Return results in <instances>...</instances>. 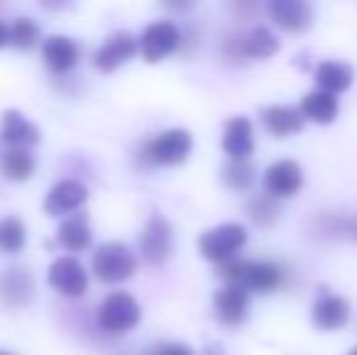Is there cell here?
Returning <instances> with one entry per match:
<instances>
[{"label":"cell","instance_id":"1","mask_svg":"<svg viewBox=\"0 0 357 355\" xmlns=\"http://www.w3.org/2000/svg\"><path fill=\"white\" fill-rule=\"evenodd\" d=\"M216 275L226 285H236V287H243L248 292H258V294H270L275 289L284 287V280H287V273L278 263L243 261V258H234V261L219 266Z\"/></svg>","mask_w":357,"mask_h":355},{"label":"cell","instance_id":"2","mask_svg":"<svg viewBox=\"0 0 357 355\" xmlns=\"http://www.w3.org/2000/svg\"><path fill=\"white\" fill-rule=\"evenodd\" d=\"M192 134L188 129H165V132L155 134L153 139L142 146L139 151V161L146 168L153 166H180L188 161V156L192 153Z\"/></svg>","mask_w":357,"mask_h":355},{"label":"cell","instance_id":"3","mask_svg":"<svg viewBox=\"0 0 357 355\" xmlns=\"http://www.w3.org/2000/svg\"><path fill=\"white\" fill-rule=\"evenodd\" d=\"M245 241H248V229L238 222H226L214 229H207V232L199 236L197 246L204 261L224 266V263L234 261L236 253L245 246Z\"/></svg>","mask_w":357,"mask_h":355},{"label":"cell","instance_id":"4","mask_svg":"<svg viewBox=\"0 0 357 355\" xmlns=\"http://www.w3.org/2000/svg\"><path fill=\"white\" fill-rule=\"evenodd\" d=\"M137 273V256L122 241H107L95 248L93 253V275L100 282L117 285L134 278Z\"/></svg>","mask_w":357,"mask_h":355},{"label":"cell","instance_id":"5","mask_svg":"<svg viewBox=\"0 0 357 355\" xmlns=\"http://www.w3.org/2000/svg\"><path fill=\"white\" fill-rule=\"evenodd\" d=\"M139 322H142V304L129 292H112L100 304L98 324L102 331L112 333V336L132 331Z\"/></svg>","mask_w":357,"mask_h":355},{"label":"cell","instance_id":"6","mask_svg":"<svg viewBox=\"0 0 357 355\" xmlns=\"http://www.w3.org/2000/svg\"><path fill=\"white\" fill-rule=\"evenodd\" d=\"M173 224L163 217V214H151L149 222L144 224L142 239H139V248H142V258L149 266H163L168 258L173 256Z\"/></svg>","mask_w":357,"mask_h":355},{"label":"cell","instance_id":"7","mask_svg":"<svg viewBox=\"0 0 357 355\" xmlns=\"http://www.w3.org/2000/svg\"><path fill=\"white\" fill-rule=\"evenodd\" d=\"M180 44H183V34H180L178 24L170 20H158V22H151L142 32L139 54L146 63H158L173 52H178Z\"/></svg>","mask_w":357,"mask_h":355},{"label":"cell","instance_id":"8","mask_svg":"<svg viewBox=\"0 0 357 355\" xmlns=\"http://www.w3.org/2000/svg\"><path fill=\"white\" fill-rule=\"evenodd\" d=\"M139 54V37H134L127 29H119L112 32L93 54V63L98 71L102 73H112L119 66H124L127 61H132Z\"/></svg>","mask_w":357,"mask_h":355},{"label":"cell","instance_id":"9","mask_svg":"<svg viewBox=\"0 0 357 355\" xmlns=\"http://www.w3.org/2000/svg\"><path fill=\"white\" fill-rule=\"evenodd\" d=\"M304 185V171L296 161L291 158H282V161H275L265 168L263 173V188L265 195L280 199H289L294 197L296 192L301 190Z\"/></svg>","mask_w":357,"mask_h":355},{"label":"cell","instance_id":"10","mask_svg":"<svg viewBox=\"0 0 357 355\" xmlns=\"http://www.w3.org/2000/svg\"><path fill=\"white\" fill-rule=\"evenodd\" d=\"M37 282L32 273L22 266L5 268L0 273V302L8 309H24L34 299Z\"/></svg>","mask_w":357,"mask_h":355},{"label":"cell","instance_id":"11","mask_svg":"<svg viewBox=\"0 0 357 355\" xmlns=\"http://www.w3.org/2000/svg\"><path fill=\"white\" fill-rule=\"evenodd\" d=\"M47 280L63 297H80L88 289V273L80 266L78 258L73 256H61L52 261V266L47 270Z\"/></svg>","mask_w":357,"mask_h":355},{"label":"cell","instance_id":"12","mask_svg":"<svg viewBox=\"0 0 357 355\" xmlns=\"http://www.w3.org/2000/svg\"><path fill=\"white\" fill-rule=\"evenodd\" d=\"M268 17L284 32H306L314 24V8L306 0H270Z\"/></svg>","mask_w":357,"mask_h":355},{"label":"cell","instance_id":"13","mask_svg":"<svg viewBox=\"0 0 357 355\" xmlns=\"http://www.w3.org/2000/svg\"><path fill=\"white\" fill-rule=\"evenodd\" d=\"M214 317L219 319L224 326H241L248 319V307H250V292L236 285H224L221 289L214 292Z\"/></svg>","mask_w":357,"mask_h":355},{"label":"cell","instance_id":"14","mask_svg":"<svg viewBox=\"0 0 357 355\" xmlns=\"http://www.w3.org/2000/svg\"><path fill=\"white\" fill-rule=\"evenodd\" d=\"M85 202H88V188L80 180H59L44 197V212L49 217H61V214L78 212Z\"/></svg>","mask_w":357,"mask_h":355},{"label":"cell","instance_id":"15","mask_svg":"<svg viewBox=\"0 0 357 355\" xmlns=\"http://www.w3.org/2000/svg\"><path fill=\"white\" fill-rule=\"evenodd\" d=\"M221 149L231 161H248L250 153L255 151V132L253 122L243 114L226 119L224 137H221Z\"/></svg>","mask_w":357,"mask_h":355},{"label":"cell","instance_id":"16","mask_svg":"<svg viewBox=\"0 0 357 355\" xmlns=\"http://www.w3.org/2000/svg\"><path fill=\"white\" fill-rule=\"evenodd\" d=\"M350 322V304L335 292H321L311 307V324L319 331H340Z\"/></svg>","mask_w":357,"mask_h":355},{"label":"cell","instance_id":"17","mask_svg":"<svg viewBox=\"0 0 357 355\" xmlns=\"http://www.w3.org/2000/svg\"><path fill=\"white\" fill-rule=\"evenodd\" d=\"M260 119H263V127L270 137L275 139H287L294 137L304 129V114H301L299 107L294 105H270L260 112Z\"/></svg>","mask_w":357,"mask_h":355},{"label":"cell","instance_id":"18","mask_svg":"<svg viewBox=\"0 0 357 355\" xmlns=\"http://www.w3.org/2000/svg\"><path fill=\"white\" fill-rule=\"evenodd\" d=\"M0 139L10 149H29L39 144V127L29 122L20 109H5L0 119Z\"/></svg>","mask_w":357,"mask_h":355},{"label":"cell","instance_id":"19","mask_svg":"<svg viewBox=\"0 0 357 355\" xmlns=\"http://www.w3.org/2000/svg\"><path fill=\"white\" fill-rule=\"evenodd\" d=\"M78 56H80L78 44H75L71 37H66V34H52V37H47L42 44L44 63H47L49 71L59 73V76L73 71L75 63H78Z\"/></svg>","mask_w":357,"mask_h":355},{"label":"cell","instance_id":"20","mask_svg":"<svg viewBox=\"0 0 357 355\" xmlns=\"http://www.w3.org/2000/svg\"><path fill=\"white\" fill-rule=\"evenodd\" d=\"M314 81L319 90L331 95L345 93L355 81V68L345 61H321L314 71Z\"/></svg>","mask_w":357,"mask_h":355},{"label":"cell","instance_id":"21","mask_svg":"<svg viewBox=\"0 0 357 355\" xmlns=\"http://www.w3.org/2000/svg\"><path fill=\"white\" fill-rule=\"evenodd\" d=\"M299 109L304 114V119L314 124H333L338 119V112H340V105H338V98L331 93H324V90H311L301 98L299 103Z\"/></svg>","mask_w":357,"mask_h":355},{"label":"cell","instance_id":"22","mask_svg":"<svg viewBox=\"0 0 357 355\" xmlns=\"http://www.w3.org/2000/svg\"><path fill=\"white\" fill-rule=\"evenodd\" d=\"M238 37V47H241V56L243 59H270L280 52V39L270 32L268 27H253L245 34H236Z\"/></svg>","mask_w":357,"mask_h":355},{"label":"cell","instance_id":"23","mask_svg":"<svg viewBox=\"0 0 357 355\" xmlns=\"http://www.w3.org/2000/svg\"><path fill=\"white\" fill-rule=\"evenodd\" d=\"M90 236H93V234H90L85 212H80L78 217H73V219H66V222L59 227V234H56L59 246L71 253L85 251V248L90 246Z\"/></svg>","mask_w":357,"mask_h":355},{"label":"cell","instance_id":"24","mask_svg":"<svg viewBox=\"0 0 357 355\" xmlns=\"http://www.w3.org/2000/svg\"><path fill=\"white\" fill-rule=\"evenodd\" d=\"M37 161L29 153V149H8L3 153V173L13 183H24V180L32 178Z\"/></svg>","mask_w":357,"mask_h":355},{"label":"cell","instance_id":"25","mask_svg":"<svg viewBox=\"0 0 357 355\" xmlns=\"http://www.w3.org/2000/svg\"><path fill=\"white\" fill-rule=\"evenodd\" d=\"M27 243V229L20 217L0 219V253H20Z\"/></svg>","mask_w":357,"mask_h":355},{"label":"cell","instance_id":"26","mask_svg":"<svg viewBox=\"0 0 357 355\" xmlns=\"http://www.w3.org/2000/svg\"><path fill=\"white\" fill-rule=\"evenodd\" d=\"M245 212L258 227L268 229L280 219V202L275 197H270V195H255L248 202V207H245Z\"/></svg>","mask_w":357,"mask_h":355},{"label":"cell","instance_id":"27","mask_svg":"<svg viewBox=\"0 0 357 355\" xmlns=\"http://www.w3.org/2000/svg\"><path fill=\"white\" fill-rule=\"evenodd\" d=\"M39 24L32 17L22 15V17H15V22L10 24V44L20 52H27L34 44L39 42Z\"/></svg>","mask_w":357,"mask_h":355},{"label":"cell","instance_id":"28","mask_svg":"<svg viewBox=\"0 0 357 355\" xmlns=\"http://www.w3.org/2000/svg\"><path fill=\"white\" fill-rule=\"evenodd\" d=\"M224 185L229 190H234V192H243V190H248L250 185H253L255 180V168L250 161H229L224 168Z\"/></svg>","mask_w":357,"mask_h":355},{"label":"cell","instance_id":"29","mask_svg":"<svg viewBox=\"0 0 357 355\" xmlns=\"http://www.w3.org/2000/svg\"><path fill=\"white\" fill-rule=\"evenodd\" d=\"M321 232L338 239H355L357 241V214L345 217H324L321 219Z\"/></svg>","mask_w":357,"mask_h":355},{"label":"cell","instance_id":"30","mask_svg":"<svg viewBox=\"0 0 357 355\" xmlns=\"http://www.w3.org/2000/svg\"><path fill=\"white\" fill-rule=\"evenodd\" d=\"M146 355H195L188 343H158V346L149 348Z\"/></svg>","mask_w":357,"mask_h":355},{"label":"cell","instance_id":"31","mask_svg":"<svg viewBox=\"0 0 357 355\" xmlns=\"http://www.w3.org/2000/svg\"><path fill=\"white\" fill-rule=\"evenodd\" d=\"M5 44H10V24H5L3 20H0V49H3Z\"/></svg>","mask_w":357,"mask_h":355},{"label":"cell","instance_id":"32","mask_svg":"<svg viewBox=\"0 0 357 355\" xmlns=\"http://www.w3.org/2000/svg\"><path fill=\"white\" fill-rule=\"evenodd\" d=\"M348 355H357V346H353V348H350V351H348Z\"/></svg>","mask_w":357,"mask_h":355},{"label":"cell","instance_id":"33","mask_svg":"<svg viewBox=\"0 0 357 355\" xmlns=\"http://www.w3.org/2000/svg\"><path fill=\"white\" fill-rule=\"evenodd\" d=\"M0 355H13V353H8V351H0Z\"/></svg>","mask_w":357,"mask_h":355}]
</instances>
